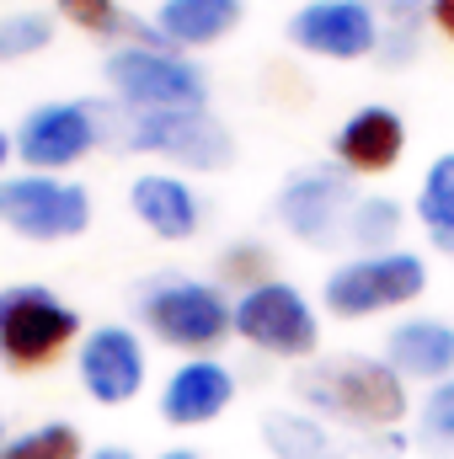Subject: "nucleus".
<instances>
[{
	"label": "nucleus",
	"mask_w": 454,
	"mask_h": 459,
	"mask_svg": "<svg viewBox=\"0 0 454 459\" xmlns=\"http://www.w3.org/2000/svg\"><path fill=\"white\" fill-rule=\"evenodd\" d=\"M300 401L332 422H347V428H363V433H385L396 428L412 401H406V379L385 363V358H321L310 368H300L294 379Z\"/></svg>",
	"instance_id": "obj_1"
},
{
	"label": "nucleus",
	"mask_w": 454,
	"mask_h": 459,
	"mask_svg": "<svg viewBox=\"0 0 454 459\" xmlns=\"http://www.w3.org/2000/svg\"><path fill=\"white\" fill-rule=\"evenodd\" d=\"M423 289H428V267H423L417 251H374V256L342 262L337 273L327 278L321 299H327V310L342 316V321H363V316L412 305Z\"/></svg>",
	"instance_id": "obj_2"
},
{
	"label": "nucleus",
	"mask_w": 454,
	"mask_h": 459,
	"mask_svg": "<svg viewBox=\"0 0 454 459\" xmlns=\"http://www.w3.org/2000/svg\"><path fill=\"white\" fill-rule=\"evenodd\" d=\"M108 81L134 113H198L209 102L204 70L171 48H118Z\"/></svg>",
	"instance_id": "obj_3"
},
{
	"label": "nucleus",
	"mask_w": 454,
	"mask_h": 459,
	"mask_svg": "<svg viewBox=\"0 0 454 459\" xmlns=\"http://www.w3.org/2000/svg\"><path fill=\"white\" fill-rule=\"evenodd\" d=\"M0 225L22 240H75L92 225V193L43 171L0 182Z\"/></svg>",
	"instance_id": "obj_4"
},
{
	"label": "nucleus",
	"mask_w": 454,
	"mask_h": 459,
	"mask_svg": "<svg viewBox=\"0 0 454 459\" xmlns=\"http://www.w3.org/2000/svg\"><path fill=\"white\" fill-rule=\"evenodd\" d=\"M235 332L262 352H278V358H310L321 342V321L310 310V299L294 289V283H251L240 299H235Z\"/></svg>",
	"instance_id": "obj_5"
},
{
	"label": "nucleus",
	"mask_w": 454,
	"mask_h": 459,
	"mask_svg": "<svg viewBox=\"0 0 454 459\" xmlns=\"http://www.w3.org/2000/svg\"><path fill=\"white\" fill-rule=\"evenodd\" d=\"M144 326L171 347L209 352L214 342H225L235 332V305H225V294L209 289V283L171 278V283L144 294Z\"/></svg>",
	"instance_id": "obj_6"
},
{
	"label": "nucleus",
	"mask_w": 454,
	"mask_h": 459,
	"mask_svg": "<svg viewBox=\"0 0 454 459\" xmlns=\"http://www.w3.org/2000/svg\"><path fill=\"white\" fill-rule=\"evenodd\" d=\"M75 332H81V316L70 305H59L48 289H38V283L0 289V352L16 368L48 363L59 347H70Z\"/></svg>",
	"instance_id": "obj_7"
},
{
	"label": "nucleus",
	"mask_w": 454,
	"mask_h": 459,
	"mask_svg": "<svg viewBox=\"0 0 454 459\" xmlns=\"http://www.w3.org/2000/svg\"><path fill=\"white\" fill-rule=\"evenodd\" d=\"M289 43L316 59H369L380 48V11L369 0H310L289 16Z\"/></svg>",
	"instance_id": "obj_8"
},
{
	"label": "nucleus",
	"mask_w": 454,
	"mask_h": 459,
	"mask_svg": "<svg viewBox=\"0 0 454 459\" xmlns=\"http://www.w3.org/2000/svg\"><path fill=\"white\" fill-rule=\"evenodd\" d=\"M353 182L342 166H305L284 182L278 193V220L294 230L300 240L310 246H327L337 230H347V214H353Z\"/></svg>",
	"instance_id": "obj_9"
},
{
	"label": "nucleus",
	"mask_w": 454,
	"mask_h": 459,
	"mask_svg": "<svg viewBox=\"0 0 454 459\" xmlns=\"http://www.w3.org/2000/svg\"><path fill=\"white\" fill-rule=\"evenodd\" d=\"M128 139H134V150L171 155L177 166H193V171H220L235 155L230 134L204 108L198 113H134Z\"/></svg>",
	"instance_id": "obj_10"
},
{
	"label": "nucleus",
	"mask_w": 454,
	"mask_h": 459,
	"mask_svg": "<svg viewBox=\"0 0 454 459\" xmlns=\"http://www.w3.org/2000/svg\"><path fill=\"white\" fill-rule=\"evenodd\" d=\"M92 144H97V123H92V113L81 102H48V108L22 117V134H16V155L32 171L75 166Z\"/></svg>",
	"instance_id": "obj_11"
},
{
	"label": "nucleus",
	"mask_w": 454,
	"mask_h": 459,
	"mask_svg": "<svg viewBox=\"0 0 454 459\" xmlns=\"http://www.w3.org/2000/svg\"><path fill=\"white\" fill-rule=\"evenodd\" d=\"M81 385L102 406L134 401L139 385H144V347H139V337L128 326H97L81 342Z\"/></svg>",
	"instance_id": "obj_12"
},
{
	"label": "nucleus",
	"mask_w": 454,
	"mask_h": 459,
	"mask_svg": "<svg viewBox=\"0 0 454 459\" xmlns=\"http://www.w3.org/2000/svg\"><path fill=\"white\" fill-rule=\"evenodd\" d=\"M332 150H337L342 171L385 177V171H396L401 155H406V123H401V113H390V108H358V113L337 128Z\"/></svg>",
	"instance_id": "obj_13"
},
{
	"label": "nucleus",
	"mask_w": 454,
	"mask_h": 459,
	"mask_svg": "<svg viewBox=\"0 0 454 459\" xmlns=\"http://www.w3.org/2000/svg\"><path fill=\"white\" fill-rule=\"evenodd\" d=\"M230 401H235V374H230L225 363H214V358H193V363H182L166 379L161 417L171 428H204V422H214L225 411Z\"/></svg>",
	"instance_id": "obj_14"
},
{
	"label": "nucleus",
	"mask_w": 454,
	"mask_h": 459,
	"mask_svg": "<svg viewBox=\"0 0 454 459\" xmlns=\"http://www.w3.org/2000/svg\"><path fill=\"white\" fill-rule=\"evenodd\" d=\"M385 363H390L401 379L444 385V379H454V326L450 321H433V316L401 321V326L385 337Z\"/></svg>",
	"instance_id": "obj_15"
},
{
	"label": "nucleus",
	"mask_w": 454,
	"mask_h": 459,
	"mask_svg": "<svg viewBox=\"0 0 454 459\" xmlns=\"http://www.w3.org/2000/svg\"><path fill=\"white\" fill-rule=\"evenodd\" d=\"M128 204H134V214L155 230L161 240H188L198 230V198H193V187L182 177L150 171V177H139L128 187Z\"/></svg>",
	"instance_id": "obj_16"
},
{
	"label": "nucleus",
	"mask_w": 454,
	"mask_h": 459,
	"mask_svg": "<svg viewBox=\"0 0 454 459\" xmlns=\"http://www.w3.org/2000/svg\"><path fill=\"white\" fill-rule=\"evenodd\" d=\"M240 22V0H166L155 11V32L177 48H209Z\"/></svg>",
	"instance_id": "obj_17"
},
{
	"label": "nucleus",
	"mask_w": 454,
	"mask_h": 459,
	"mask_svg": "<svg viewBox=\"0 0 454 459\" xmlns=\"http://www.w3.org/2000/svg\"><path fill=\"white\" fill-rule=\"evenodd\" d=\"M262 444H267L273 459H342L337 438L310 411H267L262 417Z\"/></svg>",
	"instance_id": "obj_18"
},
{
	"label": "nucleus",
	"mask_w": 454,
	"mask_h": 459,
	"mask_svg": "<svg viewBox=\"0 0 454 459\" xmlns=\"http://www.w3.org/2000/svg\"><path fill=\"white\" fill-rule=\"evenodd\" d=\"M396 230H401V204H396V198H358L353 214H347V235L363 246V256L396 251V246H390Z\"/></svg>",
	"instance_id": "obj_19"
},
{
	"label": "nucleus",
	"mask_w": 454,
	"mask_h": 459,
	"mask_svg": "<svg viewBox=\"0 0 454 459\" xmlns=\"http://www.w3.org/2000/svg\"><path fill=\"white\" fill-rule=\"evenodd\" d=\"M417 220L428 235L439 230H454V155H439L417 187Z\"/></svg>",
	"instance_id": "obj_20"
},
{
	"label": "nucleus",
	"mask_w": 454,
	"mask_h": 459,
	"mask_svg": "<svg viewBox=\"0 0 454 459\" xmlns=\"http://www.w3.org/2000/svg\"><path fill=\"white\" fill-rule=\"evenodd\" d=\"M0 459H81V433L70 422H48L38 433H22L16 444H5Z\"/></svg>",
	"instance_id": "obj_21"
},
{
	"label": "nucleus",
	"mask_w": 454,
	"mask_h": 459,
	"mask_svg": "<svg viewBox=\"0 0 454 459\" xmlns=\"http://www.w3.org/2000/svg\"><path fill=\"white\" fill-rule=\"evenodd\" d=\"M54 43V22L38 16V11H16V16H0V59H27L38 48Z\"/></svg>",
	"instance_id": "obj_22"
},
{
	"label": "nucleus",
	"mask_w": 454,
	"mask_h": 459,
	"mask_svg": "<svg viewBox=\"0 0 454 459\" xmlns=\"http://www.w3.org/2000/svg\"><path fill=\"white\" fill-rule=\"evenodd\" d=\"M450 428H454V379H444V385H433L428 401H423V444L444 455V449H450Z\"/></svg>",
	"instance_id": "obj_23"
},
{
	"label": "nucleus",
	"mask_w": 454,
	"mask_h": 459,
	"mask_svg": "<svg viewBox=\"0 0 454 459\" xmlns=\"http://www.w3.org/2000/svg\"><path fill=\"white\" fill-rule=\"evenodd\" d=\"M59 11H65L75 27H86V32H118V27H123L118 0H59Z\"/></svg>",
	"instance_id": "obj_24"
},
{
	"label": "nucleus",
	"mask_w": 454,
	"mask_h": 459,
	"mask_svg": "<svg viewBox=\"0 0 454 459\" xmlns=\"http://www.w3.org/2000/svg\"><path fill=\"white\" fill-rule=\"evenodd\" d=\"M428 16H433V27L454 43V0H428Z\"/></svg>",
	"instance_id": "obj_25"
},
{
	"label": "nucleus",
	"mask_w": 454,
	"mask_h": 459,
	"mask_svg": "<svg viewBox=\"0 0 454 459\" xmlns=\"http://www.w3.org/2000/svg\"><path fill=\"white\" fill-rule=\"evenodd\" d=\"M428 240H433V246H439L444 256H454V230H439V235H428Z\"/></svg>",
	"instance_id": "obj_26"
},
{
	"label": "nucleus",
	"mask_w": 454,
	"mask_h": 459,
	"mask_svg": "<svg viewBox=\"0 0 454 459\" xmlns=\"http://www.w3.org/2000/svg\"><path fill=\"white\" fill-rule=\"evenodd\" d=\"M92 459H134V455H128V449H97Z\"/></svg>",
	"instance_id": "obj_27"
},
{
	"label": "nucleus",
	"mask_w": 454,
	"mask_h": 459,
	"mask_svg": "<svg viewBox=\"0 0 454 459\" xmlns=\"http://www.w3.org/2000/svg\"><path fill=\"white\" fill-rule=\"evenodd\" d=\"M11 150H16V144H11V139L0 134V166H5V155H11Z\"/></svg>",
	"instance_id": "obj_28"
},
{
	"label": "nucleus",
	"mask_w": 454,
	"mask_h": 459,
	"mask_svg": "<svg viewBox=\"0 0 454 459\" xmlns=\"http://www.w3.org/2000/svg\"><path fill=\"white\" fill-rule=\"evenodd\" d=\"M161 459H198L193 449H171V455H161Z\"/></svg>",
	"instance_id": "obj_29"
},
{
	"label": "nucleus",
	"mask_w": 454,
	"mask_h": 459,
	"mask_svg": "<svg viewBox=\"0 0 454 459\" xmlns=\"http://www.w3.org/2000/svg\"><path fill=\"white\" fill-rule=\"evenodd\" d=\"M450 449H454V428H450Z\"/></svg>",
	"instance_id": "obj_30"
},
{
	"label": "nucleus",
	"mask_w": 454,
	"mask_h": 459,
	"mask_svg": "<svg viewBox=\"0 0 454 459\" xmlns=\"http://www.w3.org/2000/svg\"><path fill=\"white\" fill-rule=\"evenodd\" d=\"M0 449H5V438H0Z\"/></svg>",
	"instance_id": "obj_31"
}]
</instances>
